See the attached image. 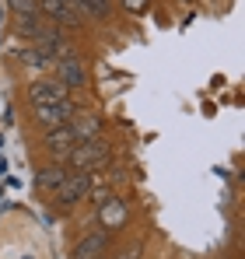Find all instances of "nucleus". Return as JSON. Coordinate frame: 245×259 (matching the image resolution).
<instances>
[{"instance_id":"nucleus-9","label":"nucleus","mask_w":245,"mask_h":259,"mask_svg":"<svg viewBox=\"0 0 245 259\" xmlns=\"http://www.w3.org/2000/svg\"><path fill=\"white\" fill-rule=\"evenodd\" d=\"M74 144H77V137H74L70 126H56V130H46L42 133V147L53 154V161H63L74 151Z\"/></svg>"},{"instance_id":"nucleus-6","label":"nucleus","mask_w":245,"mask_h":259,"mask_svg":"<svg viewBox=\"0 0 245 259\" xmlns=\"http://www.w3.org/2000/svg\"><path fill=\"white\" fill-rule=\"evenodd\" d=\"M28 102H32V105H56V102H70V91L60 84L53 74H46V77H35V81L28 84Z\"/></svg>"},{"instance_id":"nucleus-4","label":"nucleus","mask_w":245,"mask_h":259,"mask_svg":"<svg viewBox=\"0 0 245 259\" xmlns=\"http://www.w3.org/2000/svg\"><path fill=\"white\" fill-rule=\"evenodd\" d=\"M67 161H70L77 172H95V168H102V165L109 161V144H105L102 137H95V140H77L74 151L67 154Z\"/></svg>"},{"instance_id":"nucleus-13","label":"nucleus","mask_w":245,"mask_h":259,"mask_svg":"<svg viewBox=\"0 0 245 259\" xmlns=\"http://www.w3.org/2000/svg\"><path fill=\"white\" fill-rule=\"evenodd\" d=\"M18 63H21L25 70H32L35 77H46V74H53V63H56V60H49L46 53L35 49V46H25V49L18 53Z\"/></svg>"},{"instance_id":"nucleus-10","label":"nucleus","mask_w":245,"mask_h":259,"mask_svg":"<svg viewBox=\"0 0 245 259\" xmlns=\"http://www.w3.org/2000/svg\"><path fill=\"white\" fill-rule=\"evenodd\" d=\"M53 77L67 88V91L88 84V70H84L81 56H74V60H56V63H53Z\"/></svg>"},{"instance_id":"nucleus-16","label":"nucleus","mask_w":245,"mask_h":259,"mask_svg":"<svg viewBox=\"0 0 245 259\" xmlns=\"http://www.w3.org/2000/svg\"><path fill=\"white\" fill-rule=\"evenodd\" d=\"M98 259H105V256H98Z\"/></svg>"},{"instance_id":"nucleus-12","label":"nucleus","mask_w":245,"mask_h":259,"mask_svg":"<svg viewBox=\"0 0 245 259\" xmlns=\"http://www.w3.org/2000/svg\"><path fill=\"white\" fill-rule=\"evenodd\" d=\"M67 126L74 130L77 140H95V137H102V116H98V112H81V109H77V112L70 116Z\"/></svg>"},{"instance_id":"nucleus-14","label":"nucleus","mask_w":245,"mask_h":259,"mask_svg":"<svg viewBox=\"0 0 245 259\" xmlns=\"http://www.w3.org/2000/svg\"><path fill=\"white\" fill-rule=\"evenodd\" d=\"M77 11L91 21H105L112 11V0H77Z\"/></svg>"},{"instance_id":"nucleus-8","label":"nucleus","mask_w":245,"mask_h":259,"mask_svg":"<svg viewBox=\"0 0 245 259\" xmlns=\"http://www.w3.org/2000/svg\"><path fill=\"white\" fill-rule=\"evenodd\" d=\"M109 245H112L109 231H84L81 238L74 242V259H98L109 252Z\"/></svg>"},{"instance_id":"nucleus-2","label":"nucleus","mask_w":245,"mask_h":259,"mask_svg":"<svg viewBox=\"0 0 245 259\" xmlns=\"http://www.w3.org/2000/svg\"><path fill=\"white\" fill-rule=\"evenodd\" d=\"M11 18H14V32H18L21 39H28V42L49 25V18L39 11L35 0H11Z\"/></svg>"},{"instance_id":"nucleus-1","label":"nucleus","mask_w":245,"mask_h":259,"mask_svg":"<svg viewBox=\"0 0 245 259\" xmlns=\"http://www.w3.org/2000/svg\"><path fill=\"white\" fill-rule=\"evenodd\" d=\"M95 217H98L102 231L116 235V231H123V228L130 224V207H126V200H123L119 193L102 189V193L95 196Z\"/></svg>"},{"instance_id":"nucleus-5","label":"nucleus","mask_w":245,"mask_h":259,"mask_svg":"<svg viewBox=\"0 0 245 259\" xmlns=\"http://www.w3.org/2000/svg\"><path fill=\"white\" fill-rule=\"evenodd\" d=\"M74 112H77L74 98H70V102H56V105H32V123H35V126L46 133V130L67 126Z\"/></svg>"},{"instance_id":"nucleus-7","label":"nucleus","mask_w":245,"mask_h":259,"mask_svg":"<svg viewBox=\"0 0 245 259\" xmlns=\"http://www.w3.org/2000/svg\"><path fill=\"white\" fill-rule=\"evenodd\" d=\"M39 4V11L53 21V25H60V28H77L84 21V14L70 4V0H35Z\"/></svg>"},{"instance_id":"nucleus-11","label":"nucleus","mask_w":245,"mask_h":259,"mask_svg":"<svg viewBox=\"0 0 245 259\" xmlns=\"http://www.w3.org/2000/svg\"><path fill=\"white\" fill-rule=\"evenodd\" d=\"M63 175H67V168H63L60 161H46V165L35 168V189H39L42 196H53V193L60 189Z\"/></svg>"},{"instance_id":"nucleus-15","label":"nucleus","mask_w":245,"mask_h":259,"mask_svg":"<svg viewBox=\"0 0 245 259\" xmlns=\"http://www.w3.org/2000/svg\"><path fill=\"white\" fill-rule=\"evenodd\" d=\"M119 259H140V245H130V249H126Z\"/></svg>"},{"instance_id":"nucleus-3","label":"nucleus","mask_w":245,"mask_h":259,"mask_svg":"<svg viewBox=\"0 0 245 259\" xmlns=\"http://www.w3.org/2000/svg\"><path fill=\"white\" fill-rule=\"evenodd\" d=\"M88 196H91V172H67L63 182H60V189H56L49 200H56L60 210H74Z\"/></svg>"}]
</instances>
